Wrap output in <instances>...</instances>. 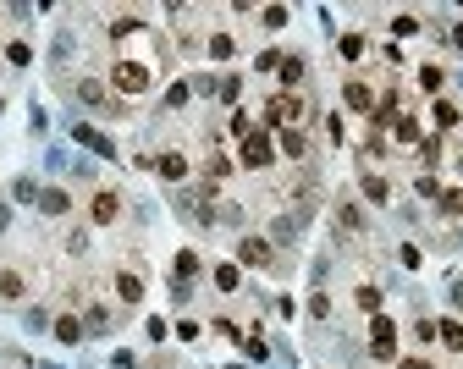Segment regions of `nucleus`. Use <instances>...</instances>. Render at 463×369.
Instances as JSON below:
<instances>
[{
  "instance_id": "nucleus-1",
  "label": "nucleus",
  "mask_w": 463,
  "mask_h": 369,
  "mask_svg": "<svg viewBox=\"0 0 463 369\" xmlns=\"http://www.w3.org/2000/svg\"><path fill=\"white\" fill-rule=\"evenodd\" d=\"M370 353H375L380 364H386V358H397V326H392L386 314H375V320H370Z\"/></svg>"
},
{
  "instance_id": "nucleus-2",
  "label": "nucleus",
  "mask_w": 463,
  "mask_h": 369,
  "mask_svg": "<svg viewBox=\"0 0 463 369\" xmlns=\"http://www.w3.org/2000/svg\"><path fill=\"white\" fill-rule=\"evenodd\" d=\"M110 78H116V88H122V94H144V88H149V66H144V61H116V72H110Z\"/></svg>"
},
{
  "instance_id": "nucleus-3",
  "label": "nucleus",
  "mask_w": 463,
  "mask_h": 369,
  "mask_svg": "<svg viewBox=\"0 0 463 369\" xmlns=\"http://www.w3.org/2000/svg\"><path fill=\"white\" fill-rule=\"evenodd\" d=\"M298 116H303V100H298V94H276V100L265 105V122H271V127L298 122Z\"/></svg>"
},
{
  "instance_id": "nucleus-4",
  "label": "nucleus",
  "mask_w": 463,
  "mask_h": 369,
  "mask_svg": "<svg viewBox=\"0 0 463 369\" xmlns=\"http://www.w3.org/2000/svg\"><path fill=\"white\" fill-rule=\"evenodd\" d=\"M271 160H276L271 138H265V132H249V138H243V165H249V171H265Z\"/></svg>"
},
{
  "instance_id": "nucleus-5",
  "label": "nucleus",
  "mask_w": 463,
  "mask_h": 369,
  "mask_svg": "<svg viewBox=\"0 0 463 369\" xmlns=\"http://www.w3.org/2000/svg\"><path fill=\"white\" fill-rule=\"evenodd\" d=\"M72 138H78V144H88L94 155H105V160H116V144H110L105 132H94L88 122H78V127H72Z\"/></svg>"
},
{
  "instance_id": "nucleus-6",
  "label": "nucleus",
  "mask_w": 463,
  "mask_h": 369,
  "mask_svg": "<svg viewBox=\"0 0 463 369\" xmlns=\"http://www.w3.org/2000/svg\"><path fill=\"white\" fill-rule=\"evenodd\" d=\"M237 265H271V243L265 237H243L237 243Z\"/></svg>"
},
{
  "instance_id": "nucleus-7",
  "label": "nucleus",
  "mask_w": 463,
  "mask_h": 369,
  "mask_svg": "<svg viewBox=\"0 0 463 369\" xmlns=\"http://www.w3.org/2000/svg\"><path fill=\"white\" fill-rule=\"evenodd\" d=\"M78 100H83V105H94V110H116V100L105 94V83H94V78H83V83H78Z\"/></svg>"
},
{
  "instance_id": "nucleus-8",
  "label": "nucleus",
  "mask_w": 463,
  "mask_h": 369,
  "mask_svg": "<svg viewBox=\"0 0 463 369\" xmlns=\"http://www.w3.org/2000/svg\"><path fill=\"white\" fill-rule=\"evenodd\" d=\"M88 215H94L100 226H110L116 215H122V199H116V193H94V204H88Z\"/></svg>"
},
{
  "instance_id": "nucleus-9",
  "label": "nucleus",
  "mask_w": 463,
  "mask_h": 369,
  "mask_svg": "<svg viewBox=\"0 0 463 369\" xmlns=\"http://www.w3.org/2000/svg\"><path fill=\"white\" fill-rule=\"evenodd\" d=\"M39 209L44 215H66L72 209V193L66 187H39Z\"/></svg>"
},
{
  "instance_id": "nucleus-10",
  "label": "nucleus",
  "mask_w": 463,
  "mask_h": 369,
  "mask_svg": "<svg viewBox=\"0 0 463 369\" xmlns=\"http://www.w3.org/2000/svg\"><path fill=\"white\" fill-rule=\"evenodd\" d=\"M342 100H348V110H364V116H375V94H370L364 83H348V88H342Z\"/></svg>"
},
{
  "instance_id": "nucleus-11",
  "label": "nucleus",
  "mask_w": 463,
  "mask_h": 369,
  "mask_svg": "<svg viewBox=\"0 0 463 369\" xmlns=\"http://www.w3.org/2000/svg\"><path fill=\"white\" fill-rule=\"evenodd\" d=\"M56 336H61L66 348H72V342H83V336H88V326L78 320V314H61V320H56Z\"/></svg>"
},
{
  "instance_id": "nucleus-12",
  "label": "nucleus",
  "mask_w": 463,
  "mask_h": 369,
  "mask_svg": "<svg viewBox=\"0 0 463 369\" xmlns=\"http://www.w3.org/2000/svg\"><path fill=\"white\" fill-rule=\"evenodd\" d=\"M364 199H370V204H386V199H392V187H386V177H375V171H364Z\"/></svg>"
},
{
  "instance_id": "nucleus-13",
  "label": "nucleus",
  "mask_w": 463,
  "mask_h": 369,
  "mask_svg": "<svg viewBox=\"0 0 463 369\" xmlns=\"http://www.w3.org/2000/svg\"><path fill=\"white\" fill-rule=\"evenodd\" d=\"M116 298H122V303H138V298H144V281H138L132 270H122V276H116Z\"/></svg>"
},
{
  "instance_id": "nucleus-14",
  "label": "nucleus",
  "mask_w": 463,
  "mask_h": 369,
  "mask_svg": "<svg viewBox=\"0 0 463 369\" xmlns=\"http://www.w3.org/2000/svg\"><path fill=\"white\" fill-rule=\"evenodd\" d=\"M22 292H28V281H22L17 270H0V298H6V303H17Z\"/></svg>"
},
{
  "instance_id": "nucleus-15",
  "label": "nucleus",
  "mask_w": 463,
  "mask_h": 369,
  "mask_svg": "<svg viewBox=\"0 0 463 369\" xmlns=\"http://www.w3.org/2000/svg\"><path fill=\"white\" fill-rule=\"evenodd\" d=\"M160 177H166V182H182V177H188V160H182V155H160Z\"/></svg>"
},
{
  "instance_id": "nucleus-16",
  "label": "nucleus",
  "mask_w": 463,
  "mask_h": 369,
  "mask_svg": "<svg viewBox=\"0 0 463 369\" xmlns=\"http://www.w3.org/2000/svg\"><path fill=\"white\" fill-rule=\"evenodd\" d=\"M436 336H442L452 353H463V320H442V326H436Z\"/></svg>"
},
{
  "instance_id": "nucleus-17",
  "label": "nucleus",
  "mask_w": 463,
  "mask_h": 369,
  "mask_svg": "<svg viewBox=\"0 0 463 369\" xmlns=\"http://www.w3.org/2000/svg\"><path fill=\"white\" fill-rule=\"evenodd\" d=\"M303 72H309V66H303V56H281V83H287V88H293V83H303Z\"/></svg>"
},
{
  "instance_id": "nucleus-18",
  "label": "nucleus",
  "mask_w": 463,
  "mask_h": 369,
  "mask_svg": "<svg viewBox=\"0 0 463 369\" xmlns=\"http://www.w3.org/2000/svg\"><path fill=\"white\" fill-rule=\"evenodd\" d=\"M193 276H199V254L182 248V254H177V281H193Z\"/></svg>"
},
{
  "instance_id": "nucleus-19",
  "label": "nucleus",
  "mask_w": 463,
  "mask_h": 369,
  "mask_svg": "<svg viewBox=\"0 0 463 369\" xmlns=\"http://www.w3.org/2000/svg\"><path fill=\"white\" fill-rule=\"evenodd\" d=\"M337 221L348 226V232H364V215H358V204H348V199L337 204Z\"/></svg>"
},
{
  "instance_id": "nucleus-20",
  "label": "nucleus",
  "mask_w": 463,
  "mask_h": 369,
  "mask_svg": "<svg viewBox=\"0 0 463 369\" xmlns=\"http://www.w3.org/2000/svg\"><path fill=\"white\" fill-rule=\"evenodd\" d=\"M281 149H287V155H293V160H303V155H309V144H303V132H293V127H287V132H281Z\"/></svg>"
},
{
  "instance_id": "nucleus-21",
  "label": "nucleus",
  "mask_w": 463,
  "mask_h": 369,
  "mask_svg": "<svg viewBox=\"0 0 463 369\" xmlns=\"http://www.w3.org/2000/svg\"><path fill=\"white\" fill-rule=\"evenodd\" d=\"M271 237H276V243H293V237H298V215H281V221L271 226Z\"/></svg>"
},
{
  "instance_id": "nucleus-22",
  "label": "nucleus",
  "mask_w": 463,
  "mask_h": 369,
  "mask_svg": "<svg viewBox=\"0 0 463 369\" xmlns=\"http://www.w3.org/2000/svg\"><path fill=\"white\" fill-rule=\"evenodd\" d=\"M188 94H193L188 83H171V88H166V110H177V105H188Z\"/></svg>"
},
{
  "instance_id": "nucleus-23",
  "label": "nucleus",
  "mask_w": 463,
  "mask_h": 369,
  "mask_svg": "<svg viewBox=\"0 0 463 369\" xmlns=\"http://www.w3.org/2000/svg\"><path fill=\"white\" fill-rule=\"evenodd\" d=\"M392 127H397V138H402V144H414V138H420V122H414V116H397Z\"/></svg>"
},
{
  "instance_id": "nucleus-24",
  "label": "nucleus",
  "mask_w": 463,
  "mask_h": 369,
  "mask_svg": "<svg viewBox=\"0 0 463 369\" xmlns=\"http://www.w3.org/2000/svg\"><path fill=\"white\" fill-rule=\"evenodd\" d=\"M342 56H348V61H358V56H364V39H358V33H342V44H337Z\"/></svg>"
},
{
  "instance_id": "nucleus-25",
  "label": "nucleus",
  "mask_w": 463,
  "mask_h": 369,
  "mask_svg": "<svg viewBox=\"0 0 463 369\" xmlns=\"http://www.w3.org/2000/svg\"><path fill=\"white\" fill-rule=\"evenodd\" d=\"M420 160H425V165L442 160V138H420Z\"/></svg>"
},
{
  "instance_id": "nucleus-26",
  "label": "nucleus",
  "mask_w": 463,
  "mask_h": 369,
  "mask_svg": "<svg viewBox=\"0 0 463 369\" xmlns=\"http://www.w3.org/2000/svg\"><path fill=\"white\" fill-rule=\"evenodd\" d=\"M215 287H221V292H237V265H221V270H215Z\"/></svg>"
},
{
  "instance_id": "nucleus-27",
  "label": "nucleus",
  "mask_w": 463,
  "mask_h": 369,
  "mask_svg": "<svg viewBox=\"0 0 463 369\" xmlns=\"http://www.w3.org/2000/svg\"><path fill=\"white\" fill-rule=\"evenodd\" d=\"M442 209H447V215H463V187H447V193H442Z\"/></svg>"
},
{
  "instance_id": "nucleus-28",
  "label": "nucleus",
  "mask_w": 463,
  "mask_h": 369,
  "mask_svg": "<svg viewBox=\"0 0 463 369\" xmlns=\"http://www.w3.org/2000/svg\"><path fill=\"white\" fill-rule=\"evenodd\" d=\"M358 308H370V314H380V287H358Z\"/></svg>"
},
{
  "instance_id": "nucleus-29",
  "label": "nucleus",
  "mask_w": 463,
  "mask_h": 369,
  "mask_svg": "<svg viewBox=\"0 0 463 369\" xmlns=\"http://www.w3.org/2000/svg\"><path fill=\"white\" fill-rule=\"evenodd\" d=\"M6 61H11V66H28V61H33V50H28V44H6Z\"/></svg>"
},
{
  "instance_id": "nucleus-30",
  "label": "nucleus",
  "mask_w": 463,
  "mask_h": 369,
  "mask_svg": "<svg viewBox=\"0 0 463 369\" xmlns=\"http://www.w3.org/2000/svg\"><path fill=\"white\" fill-rule=\"evenodd\" d=\"M436 122L452 127V122H458V105H452V100H436Z\"/></svg>"
},
{
  "instance_id": "nucleus-31",
  "label": "nucleus",
  "mask_w": 463,
  "mask_h": 369,
  "mask_svg": "<svg viewBox=\"0 0 463 369\" xmlns=\"http://www.w3.org/2000/svg\"><path fill=\"white\" fill-rule=\"evenodd\" d=\"M105 326H110V314H105V308H88V336H100Z\"/></svg>"
},
{
  "instance_id": "nucleus-32",
  "label": "nucleus",
  "mask_w": 463,
  "mask_h": 369,
  "mask_svg": "<svg viewBox=\"0 0 463 369\" xmlns=\"http://www.w3.org/2000/svg\"><path fill=\"white\" fill-rule=\"evenodd\" d=\"M265 28H287V6H265Z\"/></svg>"
},
{
  "instance_id": "nucleus-33",
  "label": "nucleus",
  "mask_w": 463,
  "mask_h": 369,
  "mask_svg": "<svg viewBox=\"0 0 463 369\" xmlns=\"http://www.w3.org/2000/svg\"><path fill=\"white\" fill-rule=\"evenodd\" d=\"M309 314H315V320H326V314H331V298H326V292H315V298H309Z\"/></svg>"
},
{
  "instance_id": "nucleus-34",
  "label": "nucleus",
  "mask_w": 463,
  "mask_h": 369,
  "mask_svg": "<svg viewBox=\"0 0 463 369\" xmlns=\"http://www.w3.org/2000/svg\"><path fill=\"white\" fill-rule=\"evenodd\" d=\"M210 56H215V61H227V56H232V39H227V33H215V39H210Z\"/></svg>"
},
{
  "instance_id": "nucleus-35",
  "label": "nucleus",
  "mask_w": 463,
  "mask_h": 369,
  "mask_svg": "<svg viewBox=\"0 0 463 369\" xmlns=\"http://www.w3.org/2000/svg\"><path fill=\"white\" fill-rule=\"evenodd\" d=\"M420 83L430 88V94H436V88H442V66H425V72H420Z\"/></svg>"
},
{
  "instance_id": "nucleus-36",
  "label": "nucleus",
  "mask_w": 463,
  "mask_h": 369,
  "mask_svg": "<svg viewBox=\"0 0 463 369\" xmlns=\"http://www.w3.org/2000/svg\"><path fill=\"white\" fill-rule=\"evenodd\" d=\"M17 199H22V204H39V187H33L28 177H22V182H17Z\"/></svg>"
},
{
  "instance_id": "nucleus-37",
  "label": "nucleus",
  "mask_w": 463,
  "mask_h": 369,
  "mask_svg": "<svg viewBox=\"0 0 463 369\" xmlns=\"http://www.w3.org/2000/svg\"><path fill=\"white\" fill-rule=\"evenodd\" d=\"M138 28H144L138 17H116V22H110V33H138Z\"/></svg>"
},
{
  "instance_id": "nucleus-38",
  "label": "nucleus",
  "mask_w": 463,
  "mask_h": 369,
  "mask_svg": "<svg viewBox=\"0 0 463 369\" xmlns=\"http://www.w3.org/2000/svg\"><path fill=\"white\" fill-rule=\"evenodd\" d=\"M254 66H259V72H281V56H276V50H265V56H259Z\"/></svg>"
},
{
  "instance_id": "nucleus-39",
  "label": "nucleus",
  "mask_w": 463,
  "mask_h": 369,
  "mask_svg": "<svg viewBox=\"0 0 463 369\" xmlns=\"http://www.w3.org/2000/svg\"><path fill=\"white\" fill-rule=\"evenodd\" d=\"M402 369H430V364H425V358H402Z\"/></svg>"
},
{
  "instance_id": "nucleus-40",
  "label": "nucleus",
  "mask_w": 463,
  "mask_h": 369,
  "mask_svg": "<svg viewBox=\"0 0 463 369\" xmlns=\"http://www.w3.org/2000/svg\"><path fill=\"white\" fill-rule=\"evenodd\" d=\"M452 308H463V281H458V287H452Z\"/></svg>"
},
{
  "instance_id": "nucleus-41",
  "label": "nucleus",
  "mask_w": 463,
  "mask_h": 369,
  "mask_svg": "<svg viewBox=\"0 0 463 369\" xmlns=\"http://www.w3.org/2000/svg\"><path fill=\"white\" fill-rule=\"evenodd\" d=\"M452 44H458V50H463V22H458V28H452Z\"/></svg>"
}]
</instances>
